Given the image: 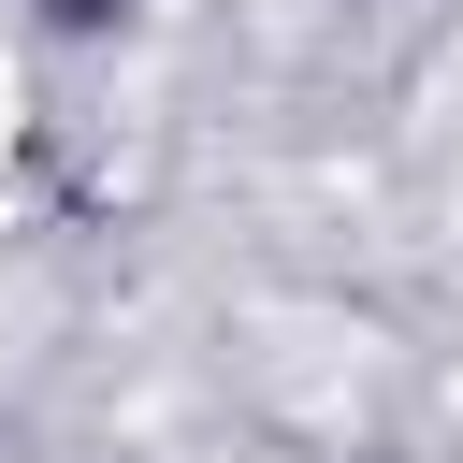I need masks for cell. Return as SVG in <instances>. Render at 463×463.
I'll return each instance as SVG.
<instances>
[]
</instances>
